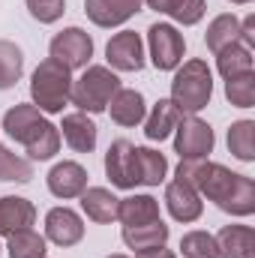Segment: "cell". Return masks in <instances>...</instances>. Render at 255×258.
<instances>
[{
  "instance_id": "obj_1",
  "label": "cell",
  "mask_w": 255,
  "mask_h": 258,
  "mask_svg": "<svg viewBox=\"0 0 255 258\" xmlns=\"http://www.w3.org/2000/svg\"><path fill=\"white\" fill-rule=\"evenodd\" d=\"M177 177L189 180L195 189H201L210 201H216L234 216H246L255 210V183L243 174H231L222 165L204 159H183L177 165Z\"/></svg>"
},
{
  "instance_id": "obj_2",
  "label": "cell",
  "mask_w": 255,
  "mask_h": 258,
  "mask_svg": "<svg viewBox=\"0 0 255 258\" xmlns=\"http://www.w3.org/2000/svg\"><path fill=\"white\" fill-rule=\"evenodd\" d=\"M3 129L9 138L24 144L30 159H51L60 150V132L51 126L33 105H15L3 114Z\"/></svg>"
},
{
  "instance_id": "obj_3",
  "label": "cell",
  "mask_w": 255,
  "mask_h": 258,
  "mask_svg": "<svg viewBox=\"0 0 255 258\" xmlns=\"http://www.w3.org/2000/svg\"><path fill=\"white\" fill-rule=\"evenodd\" d=\"M210 93H213V78H210V69L204 60H189L183 63V69L174 75L171 81V102L183 111H201L207 102H210Z\"/></svg>"
},
{
  "instance_id": "obj_4",
  "label": "cell",
  "mask_w": 255,
  "mask_h": 258,
  "mask_svg": "<svg viewBox=\"0 0 255 258\" xmlns=\"http://www.w3.org/2000/svg\"><path fill=\"white\" fill-rule=\"evenodd\" d=\"M69 90H72V78H69V69L63 63L48 57V60H42L36 66L33 81H30V93H33V102L42 111H51V114L63 111Z\"/></svg>"
},
{
  "instance_id": "obj_5",
  "label": "cell",
  "mask_w": 255,
  "mask_h": 258,
  "mask_svg": "<svg viewBox=\"0 0 255 258\" xmlns=\"http://www.w3.org/2000/svg\"><path fill=\"white\" fill-rule=\"evenodd\" d=\"M117 90H120V81H117V75H114L111 69H105V66H90V69H84V75L72 84L69 99H72L81 111L96 114V111H105V108H108V102H111V96H114Z\"/></svg>"
},
{
  "instance_id": "obj_6",
  "label": "cell",
  "mask_w": 255,
  "mask_h": 258,
  "mask_svg": "<svg viewBox=\"0 0 255 258\" xmlns=\"http://www.w3.org/2000/svg\"><path fill=\"white\" fill-rule=\"evenodd\" d=\"M93 54V39L81 30V27H69L63 33H57L51 39V57L57 63H63L66 69H78V66H87Z\"/></svg>"
},
{
  "instance_id": "obj_7",
  "label": "cell",
  "mask_w": 255,
  "mask_h": 258,
  "mask_svg": "<svg viewBox=\"0 0 255 258\" xmlns=\"http://www.w3.org/2000/svg\"><path fill=\"white\" fill-rule=\"evenodd\" d=\"M174 147L183 159H204L213 150V129L198 117H180Z\"/></svg>"
},
{
  "instance_id": "obj_8",
  "label": "cell",
  "mask_w": 255,
  "mask_h": 258,
  "mask_svg": "<svg viewBox=\"0 0 255 258\" xmlns=\"http://www.w3.org/2000/svg\"><path fill=\"white\" fill-rule=\"evenodd\" d=\"M150 36V54H153V66L156 69H174L183 60V36L171 27V24H153L147 30Z\"/></svg>"
},
{
  "instance_id": "obj_9",
  "label": "cell",
  "mask_w": 255,
  "mask_h": 258,
  "mask_svg": "<svg viewBox=\"0 0 255 258\" xmlns=\"http://www.w3.org/2000/svg\"><path fill=\"white\" fill-rule=\"evenodd\" d=\"M105 171H108L111 183L120 186V189L138 186V180H135V144H129L126 138H117V141L108 147Z\"/></svg>"
},
{
  "instance_id": "obj_10",
  "label": "cell",
  "mask_w": 255,
  "mask_h": 258,
  "mask_svg": "<svg viewBox=\"0 0 255 258\" xmlns=\"http://www.w3.org/2000/svg\"><path fill=\"white\" fill-rule=\"evenodd\" d=\"M105 57H108V63L114 66V69H120V72H135V69H141V66H144L141 36H138V33H132V30L117 33V36L108 42Z\"/></svg>"
},
{
  "instance_id": "obj_11",
  "label": "cell",
  "mask_w": 255,
  "mask_h": 258,
  "mask_svg": "<svg viewBox=\"0 0 255 258\" xmlns=\"http://www.w3.org/2000/svg\"><path fill=\"white\" fill-rule=\"evenodd\" d=\"M165 201H168V210L177 222H192L201 216V198H198V189L192 186L189 180L177 177L174 183H168L165 189Z\"/></svg>"
},
{
  "instance_id": "obj_12",
  "label": "cell",
  "mask_w": 255,
  "mask_h": 258,
  "mask_svg": "<svg viewBox=\"0 0 255 258\" xmlns=\"http://www.w3.org/2000/svg\"><path fill=\"white\" fill-rule=\"evenodd\" d=\"M138 6H141V0H84L87 18L99 27L123 24L126 18H132L138 12Z\"/></svg>"
},
{
  "instance_id": "obj_13",
  "label": "cell",
  "mask_w": 255,
  "mask_h": 258,
  "mask_svg": "<svg viewBox=\"0 0 255 258\" xmlns=\"http://www.w3.org/2000/svg\"><path fill=\"white\" fill-rule=\"evenodd\" d=\"M45 231L57 246H75L84 237V222L69 207H54L45 216Z\"/></svg>"
},
{
  "instance_id": "obj_14",
  "label": "cell",
  "mask_w": 255,
  "mask_h": 258,
  "mask_svg": "<svg viewBox=\"0 0 255 258\" xmlns=\"http://www.w3.org/2000/svg\"><path fill=\"white\" fill-rule=\"evenodd\" d=\"M33 219H36V210L27 198H18V195L0 198V234L24 231L33 225Z\"/></svg>"
},
{
  "instance_id": "obj_15",
  "label": "cell",
  "mask_w": 255,
  "mask_h": 258,
  "mask_svg": "<svg viewBox=\"0 0 255 258\" xmlns=\"http://www.w3.org/2000/svg\"><path fill=\"white\" fill-rule=\"evenodd\" d=\"M48 189L57 198H75L87 189V171L78 162H60L48 174Z\"/></svg>"
},
{
  "instance_id": "obj_16",
  "label": "cell",
  "mask_w": 255,
  "mask_h": 258,
  "mask_svg": "<svg viewBox=\"0 0 255 258\" xmlns=\"http://www.w3.org/2000/svg\"><path fill=\"white\" fill-rule=\"evenodd\" d=\"M219 258H252L255 231L246 225H225L216 237Z\"/></svg>"
},
{
  "instance_id": "obj_17",
  "label": "cell",
  "mask_w": 255,
  "mask_h": 258,
  "mask_svg": "<svg viewBox=\"0 0 255 258\" xmlns=\"http://www.w3.org/2000/svg\"><path fill=\"white\" fill-rule=\"evenodd\" d=\"M60 129H63V138H66V144H69L72 150H78V153H90V150L96 147V123H93L84 111H78V114H66Z\"/></svg>"
},
{
  "instance_id": "obj_18",
  "label": "cell",
  "mask_w": 255,
  "mask_h": 258,
  "mask_svg": "<svg viewBox=\"0 0 255 258\" xmlns=\"http://www.w3.org/2000/svg\"><path fill=\"white\" fill-rule=\"evenodd\" d=\"M111 120L120 123V126H135L144 120L147 108H144V96L138 90H117L111 96Z\"/></svg>"
},
{
  "instance_id": "obj_19",
  "label": "cell",
  "mask_w": 255,
  "mask_h": 258,
  "mask_svg": "<svg viewBox=\"0 0 255 258\" xmlns=\"http://www.w3.org/2000/svg\"><path fill=\"white\" fill-rule=\"evenodd\" d=\"M117 219L123 225H144V222H156L159 219V204L150 195H132L117 204Z\"/></svg>"
},
{
  "instance_id": "obj_20",
  "label": "cell",
  "mask_w": 255,
  "mask_h": 258,
  "mask_svg": "<svg viewBox=\"0 0 255 258\" xmlns=\"http://www.w3.org/2000/svg\"><path fill=\"white\" fill-rule=\"evenodd\" d=\"M123 240L135 252L141 249H153V246H162L168 240V225L162 219L156 222H144V225H123Z\"/></svg>"
},
{
  "instance_id": "obj_21",
  "label": "cell",
  "mask_w": 255,
  "mask_h": 258,
  "mask_svg": "<svg viewBox=\"0 0 255 258\" xmlns=\"http://www.w3.org/2000/svg\"><path fill=\"white\" fill-rule=\"evenodd\" d=\"M117 204H120V198H114L102 186H93V189L81 192V207H84V213L93 222H111V219H117Z\"/></svg>"
},
{
  "instance_id": "obj_22",
  "label": "cell",
  "mask_w": 255,
  "mask_h": 258,
  "mask_svg": "<svg viewBox=\"0 0 255 258\" xmlns=\"http://www.w3.org/2000/svg\"><path fill=\"white\" fill-rule=\"evenodd\" d=\"M165 168H168V162L162 153H156L150 147H135V180L138 183H144V186L162 183Z\"/></svg>"
},
{
  "instance_id": "obj_23",
  "label": "cell",
  "mask_w": 255,
  "mask_h": 258,
  "mask_svg": "<svg viewBox=\"0 0 255 258\" xmlns=\"http://www.w3.org/2000/svg\"><path fill=\"white\" fill-rule=\"evenodd\" d=\"M180 108L171 102V99H159L156 102V108H153V114H150V120H147V138L150 141H162L171 129H177V123H180Z\"/></svg>"
},
{
  "instance_id": "obj_24",
  "label": "cell",
  "mask_w": 255,
  "mask_h": 258,
  "mask_svg": "<svg viewBox=\"0 0 255 258\" xmlns=\"http://www.w3.org/2000/svg\"><path fill=\"white\" fill-rule=\"evenodd\" d=\"M234 42H240V21H237L234 15H219V18H213V24H210V30H207V48H210L213 54H219L222 48H228V45H234Z\"/></svg>"
},
{
  "instance_id": "obj_25",
  "label": "cell",
  "mask_w": 255,
  "mask_h": 258,
  "mask_svg": "<svg viewBox=\"0 0 255 258\" xmlns=\"http://www.w3.org/2000/svg\"><path fill=\"white\" fill-rule=\"evenodd\" d=\"M147 6L171 15L180 24H195L204 15V0H147Z\"/></svg>"
},
{
  "instance_id": "obj_26",
  "label": "cell",
  "mask_w": 255,
  "mask_h": 258,
  "mask_svg": "<svg viewBox=\"0 0 255 258\" xmlns=\"http://www.w3.org/2000/svg\"><path fill=\"white\" fill-rule=\"evenodd\" d=\"M219 72L225 75V81L252 72V48H246V45H240V42L222 48V51H219Z\"/></svg>"
},
{
  "instance_id": "obj_27",
  "label": "cell",
  "mask_w": 255,
  "mask_h": 258,
  "mask_svg": "<svg viewBox=\"0 0 255 258\" xmlns=\"http://www.w3.org/2000/svg\"><path fill=\"white\" fill-rule=\"evenodd\" d=\"M21 69H24V54L15 42H6L0 39V90H9L18 78H21Z\"/></svg>"
},
{
  "instance_id": "obj_28",
  "label": "cell",
  "mask_w": 255,
  "mask_h": 258,
  "mask_svg": "<svg viewBox=\"0 0 255 258\" xmlns=\"http://www.w3.org/2000/svg\"><path fill=\"white\" fill-rule=\"evenodd\" d=\"M228 150L237 159H243V162H249L255 156V123L252 120H240V123H234L228 129Z\"/></svg>"
},
{
  "instance_id": "obj_29",
  "label": "cell",
  "mask_w": 255,
  "mask_h": 258,
  "mask_svg": "<svg viewBox=\"0 0 255 258\" xmlns=\"http://www.w3.org/2000/svg\"><path fill=\"white\" fill-rule=\"evenodd\" d=\"M9 258H45V240L30 228L15 231L9 234Z\"/></svg>"
},
{
  "instance_id": "obj_30",
  "label": "cell",
  "mask_w": 255,
  "mask_h": 258,
  "mask_svg": "<svg viewBox=\"0 0 255 258\" xmlns=\"http://www.w3.org/2000/svg\"><path fill=\"white\" fill-rule=\"evenodd\" d=\"M33 177V165L15 153H9L0 144V180H15V183H27Z\"/></svg>"
},
{
  "instance_id": "obj_31",
  "label": "cell",
  "mask_w": 255,
  "mask_h": 258,
  "mask_svg": "<svg viewBox=\"0 0 255 258\" xmlns=\"http://www.w3.org/2000/svg\"><path fill=\"white\" fill-rule=\"evenodd\" d=\"M180 249L186 258H219L216 249V237H210L207 231H189L180 240Z\"/></svg>"
},
{
  "instance_id": "obj_32",
  "label": "cell",
  "mask_w": 255,
  "mask_h": 258,
  "mask_svg": "<svg viewBox=\"0 0 255 258\" xmlns=\"http://www.w3.org/2000/svg\"><path fill=\"white\" fill-rule=\"evenodd\" d=\"M225 93H228L231 105H240V108H249V105H255V75H252V72H246V75L228 78Z\"/></svg>"
},
{
  "instance_id": "obj_33",
  "label": "cell",
  "mask_w": 255,
  "mask_h": 258,
  "mask_svg": "<svg viewBox=\"0 0 255 258\" xmlns=\"http://www.w3.org/2000/svg\"><path fill=\"white\" fill-rule=\"evenodd\" d=\"M27 9L42 24H51V21H57L63 15V0H27Z\"/></svg>"
},
{
  "instance_id": "obj_34",
  "label": "cell",
  "mask_w": 255,
  "mask_h": 258,
  "mask_svg": "<svg viewBox=\"0 0 255 258\" xmlns=\"http://www.w3.org/2000/svg\"><path fill=\"white\" fill-rule=\"evenodd\" d=\"M135 258H174V252H168L165 246H153V249H141Z\"/></svg>"
},
{
  "instance_id": "obj_35",
  "label": "cell",
  "mask_w": 255,
  "mask_h": 258,
  "mask_svg": "<svg viewBox=\"0 0 255 258\" xmlns=\"http://www.w3.org/2000/svg\"><path fill=\"white\" fill-rule=\"evenodd\" d=\"M231 3H249V0H231Z\"/></svg>"
},
{
  "instance_id": "obj_36",
  "label": "cell",
  "mask_w": 255,
  "mask_h": 258,
  "mask_svg": "<svg viewBox=\"0 0 255 258\" xmlns=\"http://www.w3.org/2000/svg\"><path fill=\"white\" fill-rule=\"evenodd\" d=\"M108 258H126V255H108Z\"/></svg>"
}]
</instances>
